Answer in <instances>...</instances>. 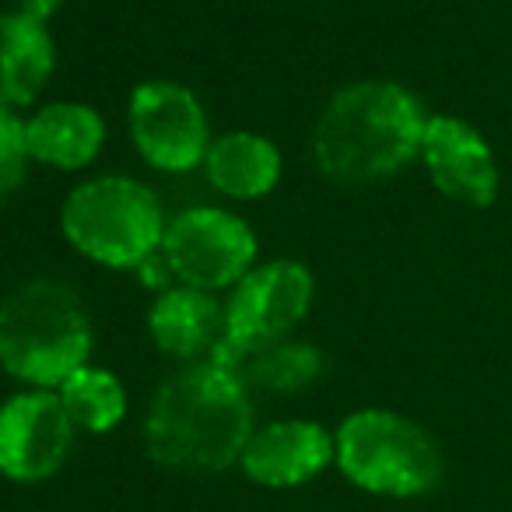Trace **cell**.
<instances>
[{
	"label": "cell",
	"mask_w": 512,
	"mask_h": 512,
	"mask_svg": "<svg viewBox=\"0 0 512 512\" xmlns=\"http://www.w3.org/2000/svg\"><path fill=\"white\" fill-rule=\"evenodd\" d=\"M57 67V46L46 22L22 11L0 15V106L18 109L36 102Z\"/></svg>",
	"instance_id": "5bb4252c"
},
{
	"label": "cell",
	"mask_w": 512,
	"mask_h": 512,
	"mask_svg": "<svg viewBox=\"0 0 512 512\" xmlns=\"http://www.w3.org/2000/svg\"><path fill=\"white\" fill-rule=\"evenodd\" d=\"M60 404L71 414L74 428H85V432H113L116 425L127 414V393L123 383L106 369H78L64 386H60Z\"/></svg>",
	"instance_id": "e0dca14e"
},
{
	"label": "cell",
	"mask_w": 512,
	"mask_h": 512,
	"mask_svg": "<svg viewBox=\"0 0 512 512\" xmlns=\"http://www.w3.org/2000/svg\"><path fill=\"white\" fill-rule=\"evenodd\" d=\"M211 186L235 200H260L281 179V151L253 130H228L204 155Z\"/></svg>",
	"instance_id": "9a60e30c"
},
{
	"label": "cell",
	"mask_w": 512,
	"mask_h": 512,
	"mask_svg": "<svg viewBox=\"0 0 512 512\" xmlns=\"http://www.w3.org/2000/svg\"><path fill=\"white\" fill-rule=\"evenodd\" d=\"M60 228L67 242L95 264L137 271L162 249L165 218L158 197L144 183L127 176H99L67 193Z\"/></svg>",
	"instance_id": "5b68a950"
},
{
	"label": "cell",
	"mask_w": 512,
	"mask_h": 512,
	"mask_svg": "<svg viewBox=\"0 0 512 512\" xmlns=\"http://www.w3.org/2000/svg\"><path fill=\"white\" fill-rule=\"evenodd\" d=\"M74 421L53 390L15 393L0 407V474L18 484L53 477L74 446Z\"/></svg>",
	"instance_id": "9c48e42d"
},
{
	"label": "cell",
	"mask_w": 512,
	"mask_h": 512,
	"mask_svg": "<svg viewBox=\"0 0 512 512\" xmlns=\"http://www.w3.org/2000/svg\"><path fill=\"white\" fill-rule=\"evenodd\" d=\"M106 141V123L85 102H50L25 120L29 158L53 169H85L95 162Z\"/></svg>",
	"instance_id": "4fadbf2b"
},
{
	"label": "cell",
	"mask_w": 512,
	"mask_h": 512,
	"mask_svg": "<svg viewBox=\"0 0 512 512\" xmlns=\"http://www.w3.org/2000/svg\"><path fill=\"white\" fill-rule=\"evenodd\" d=\"M253 439L249 390L218 362H193L155 390L144 442L158 467L214 474L242 460Z\"/></svg>",
	"instance_id": "6da1fadb"
},
{
	"label": "cell",
	"mask_w": 512,
	"mask_h": 512,
	"mask_svg": "<svg viewBox=\"0 0 512 512\" xmlns=\"http://www.w3.org/2000/svg\"><path fill=\"white\" fill-rule=\"evenodd\" d=\"M334 460L351 484L390 498H418L439 488L442 449L418 421L383 407H365L341 421Z\"/></svg>",
	"instance_id": "277c9868"
},
{
	"label": "cell",
	"mask_w": 512,
	"mask_h": 512,
	"mask_svg": "<svg viewBox=\"0 0 512 512\" xmlns=\"http://www.w3.org/2000/svg\"><path fill=\"white\" fill-rule=\"evenodd\" d=\"M148 330L158 351L183 362L211 358L225 334V309L200 288H165L148 313Z\"/></svg>",
	"instance_id": "7c38bea8"
},
{
	"label": "cell",
	"mask_w": 512,
	"mask_h": 512,
	"mask_svg": "<svg viewBox=\"0 0 512 512\" xmlns=\"http://www.w3.org/2000/svg\"><path fill=\"white\" fill-rule=\"evenodd\" d=\"M92 355V323L67 285L36 278L0 302V365L32 390H60Z\"/></svg>",
	"instance_id": "3957f363"
},
{
	"label": "cell",
	"mask_w": 512,
	"mask_h": 512,
	"mask_svg": "<svg viewBox=\"0 0 512 512\" xmlns=\"http://www.w3.org/2000/svg\"><path fill=\"white\" fill-rule=\"evenodd\" d=\"M428 116L393 81H355L341 88L316 120L313 155L337 186H365L397 176L421 155Z\"/></svg>",
	"instance_id": "7a4b0ae2"
},
{
	"label": "cell",
	"mask_w": 512,
	"mask_h": 512,
	"mask_svg": "<svg viewBox=\"0 0 512 512\" xmlns=\"http://www.w3.org/2000/svg\"><path fill=\"white\" fill-rule=\"evenodd\" d=\"M25 162H29V148H25V120H18L15 109L0 106V204L18 190L25 179Z\"/></svg>",
	"instance_id": "ac0fdd59"
},
{
	"label": "cell",
	"mask_w": 512,
	"mask_h": 512,
	"mask_svg": "<svg viewBox=\"0 0 512 512\" xmlns=\"http://www.w3.org/2000/svg\"><path fill=\"white\" fill-rule=\"evenodd\" d=\"M60 4H64V0H18V11L29 15V18H39V22H46Z\"/></svg>",
	"instance_id": "d6986e66"
},
{
	"label": "cell",
	"mask_w": 512,
	"mask_h": 512,
	"mask_svg": "<svg viewBox=\"0 0 512 512\" xmlns=\"http://www.w3.org/2000/svg\"><path fill=\"white\" fill-rule=\"evenodd\" d=\"M130 141L158 172H190L211 148L200 99L179 81H144L130 95Z\"/></svg>",
	"instance_id": "ba28073f"
},
{
	"label": "cell",
	"mask_w": 512,
	"mask_h": 512,
	"mask_svg": "<svg viewBox=\"0 0 512 512\" xmlns=\"http://www.w3.org/2000/svg\"><path fill=\"white\" fill-rule=\"evenodd\" d=\"M235 376L246 390L264 393H302L323 376V351L306 341H278L264 351H253L235 365Z\"/></svg>",
	"instance_id": "2e32d148"
},
{
	"label": "cell",
	"mask_w": 512,
	"mask_h": 512,
	"mask_svg": "<svg viewBox=\"0 0 512 512\" xmlns=\"http://www.w3.org/2000/svg\"><path fill=\"white\" fill-rule=\"evenodd\" d=\"M162 256L186 288H235L256 260V235L239 214L221 207H190L165 225Z\"/></svg>",
	"instance_id": "52a82bcc"
},
{
	"label": "cell",
	"mask_w": 512,
	"mask_h": 512,
	"mask_svg": "<svg viewBox=\"0 0 512 512\" xmlns=\"http://www.w3.org/2000/svg\"><path fill=\"white\" fill-rule=\"evenodd\" d=\"M421 162L442 197L467 207H488L498 197V165L488 141L456 116H428Z\"/></svg>",
	"instance_id": "30bf717a"
},
{
	"label": "cell",
	"mask_w": 512,
	"mask_h": 512,
	"mask_svg": "<svg viewBox=\"0 0 512 512\" xmlns=\"http://www.w3.org/2000/svg\"><path fill=\"white\" fill-rule=\"evenodd\" d=\"M313 306V274L295 260L253 267L225 306V334L207 362L235 369L253 351L285 341Z\"/></svg>",
	"instance_id": "8992f818"
},
{
	"label": "cell",
	"mask_w": 512,
	"mask_h": 512,
	"mask_svg": "<svg viewBox=\"0 0 512 512\" xmlns=\"http://www.w3.org/2000/svg\"><path fill=\"white\" fill-rule=\"evenodd\" d=\"M334 460V435L316 421H274L253 432L239 467L264 488H295L313 481Z\"/></svg>",
	"instance_id": "8fae6325"
}]
</instances>
